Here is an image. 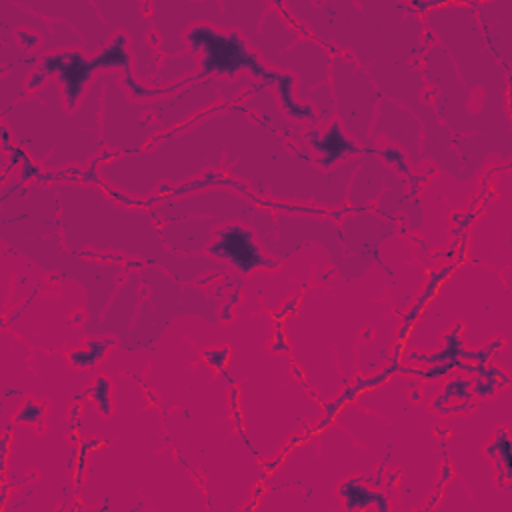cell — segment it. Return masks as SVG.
<instances>
[{"instance_id":"4","label":"cell","mask_w":512,"mask_h":512,"mask_svg":"<svg viewBox=\"0 0 512 512\" xmlns=\"http://www.w3.org/2000/svg\"><path fill=\"white\" fill-rule=\"evenodd\" d=\"M322 154V164L328 166L334 160H340L348 152H356V146L344 138L338 124H334L318 142L312 144Z\"/></svg>"},{"instance_id":"1","label":"cell","mask_w":512,"mask_h":512,"mask_svg":"<svg viewBox=\"0 0 512 512\" xmlns=\"http://www.w3.org/2000/svg\"><path fill=\"white\" fill-rule=\"evenodd\" d=\"M188 44L192 50H202V72L200 76L226 74L234 76L238 70H250L258 74L266 82H274L272 78H284L274 72H268L258 58L246 48L242 38L236 32H218L206 24L194 26L188 34ZM198 76V78H200Z\"/></svg>"},{"instance_id":"2","label":"cell","mask_w":512,"mask_h":512,"mask_svg":"<svg viewBox=\"0 0 512 512\" xmlns=\"http://www.w3.org/2000/svg\"><path fill=\"white\" fill-rule=\"evenodd\" d=\"M126 38L120 34L106 46L98 56L84 58L80 52H60L54 56H46L40 64L42 74H58L64 94L68 100V108H74L78 96L82 94L90 76L100 68H130V58L126 54Z\"/></svg>"},{"instance_id":"3","label":"cell","mask_w":512,"mask_h":512,"mask_svg":"<svg viewBox=\"0 0 512 512\" xmlns=\"http://www.w3.org/2000/svg\"><path fill=\"white\" fill-rule=\"evenodd\" d=\"M208 252L216 258L228 260L232 266H236L244 274L258 266H276V262L268 260L260 252L252 232H248L246 228H242L238 224H230V226H224L222 230H218L216 240L208 248Z\"/></svg>"},{"instance_id":"5","label":"cell","mask_w":512,"mask_h":512,"mask_svg":"<svg viewBox=\"0 0 512 512\" xmlns=\"http://www.w3.org/2000/svg\"><path fill=\"white\" fill-rule=\"evenodd\" d=\"M492 448H496V454L502 458V466L510 474V440H508V432L506 430L498 432L496 442L492 444Z\"/></svg>"}]
</instances>
